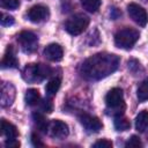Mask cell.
Returning <instances> with one entry per match:
<instances>
[{"mask_svg":"<svg viewBox=\"0 0 148 148\" xmlns=\"http://www.w3.org/2000/svg\"><path fill=\"white\" fill-rule=\"evenodd\" d=\"M127 12L130 17L140 27H145L148 22V14L145 8L139 6L138 3H130L127 6Z\"/></svg>","mask_w":148,"mask_h":148,"instance_id":"obj_7","label":"cell"},{"mask_svg":"<svg viewBox=\"0 0 148 148\" xmlns=\"http://www.w3.org/2000/svg\"><path fill=\"white\" fill-rule=\"evenodd\" d=\"M89 24V17L82 13H77L73 16H71L66 23H65V29L68 34L76 36L80 35L86 30V28Z\"/></svg>","mask_w":148,"mask_h":148,"instance_id":"obj_5","label":"cell"},{"mask_svg":"<svg viewBox=\"0 0 148 148\" xmlns=\"http://www.w3.org/2000/svg\"><path fill=\"white\" fill-rule=\"evenodd\" d=\"M1 133H2V135H5L9 140L10 139H16L18 136L17 128L13 124L8 123L5 119H1Z\"/></svg>","mask_w":148,"mask_h":148,"instance_id":"obj_14","label":"cell"},{"mask_svg":"<svg viewBox=\"0 0 148 148\" xmlns=\"http://www.w3.org/2000/svg\"><path fill=\"white\" fill-rule=\"evenodd\" d=\"M125 146H126V147H131V148H138V147H141L142 143H141L140 139H139L136 135H132V136L130 138V140L125 143Z\"/></svg>","mask_w":148,"mask_h":148,"instance_id":"obj_24","label":"cell"},{"mask_svg":"<svg viewBox=\"0 0 148 148\" xmlns=\"http://www.w3.org/2000/svg\"><path fill=\"white\" fill-rule=\"evenodd\" d=\"M17 42L25 53H31L37 49L38 38L31 31H21L17 36Z\"/></svg>","mask_w":148,"mask_h":148,"instance_id":"obj_6","label":"cell"},{"mask_svg":"<svg viewBox=\"0 0 148 148\" xmlns=\"http://www.w3.org/2000/svg\"><path fill=\"white\" fill-rule=\"evenodd\" d=\"M31 143H32V146H35V147H43V146H44V143L42 142V140L39 139V136H38L36 133H32V134H31Z\"/></svg>","mask_w":148,"mask_h":148,"instance_id":"obj_27","label":"cell"},{"mask_svg":"<svg viewBox=\"0 0 148 148\" xmlns=\"http://www.w3.org/2000/svg\"><path fill=\"white\" fill-rule=\"evenodd\" d=\"M105 104H106V108H108V111L110 114H112L114 117L121 116L125 110L123 90L120 88L111 89L105 96Z\"/></svg>","mask_w":148,"mask_h":148,"instance_id":"obj_3","label":"cell"},{"mask_svg":"<svg viewBox=\"0 0 148 148\" xmlns=\"http://www.w3.org/2000/svg\"><path fill=\"white\" fill-rule=\"evenodd\" d=\"M92 147H94V148H110V147H112V142L109 141V140L102 139V140L96 141V142L92 145Z\"/></svg>","mask_w":148,"mask_h":148,"instance_id":"obj_26","label":"cell"},{"mask_svg":"<svg viewBox=\"0 0 148 148\" xmlns=\"http://www.w3.org/2000/svg\"><path fill=\"white\" fill-rule=\"evenodd\" d=\"M5 145L8 148H17V147H20V142L16 139H10V140L7 139V141L5 142Z\"/></svg>","mask_w":148,"mask_h":148,"instance_id":"obj_28","label":"cell"},{"mask_svg":"<svg viewBox=\"0 0 148 148\" xmlns=\"http://www.w3.org/2000/svg\"><path fill=\"white\" fill-rule=\"evenodd\" d=\"M49 15H50L49 8L43 6V5H36V6L31 7L27 14L28 18L34 23H39L42 21L47 20Z\"/></svg>","mask_w":148,"mask_h":148,"instance_id":"obj_10","label":"cell"},{"mask_svg":"<svg viewBox=\"0 0 148 148\" xmlns=\"http://www.w3.org/2000/svg\"><path fill=\"white\" fill-rule=\"evenodd\" d=\"M136 96H138L139 102L148 101V79L143 80L140 83V86L138 88V91H136Z\"/></svg>","mask_w":148,"mask_h":148,"instance_id":"obj_21","label":"cell"},{"mask_svg":"<svg viewBox=\"0 0 148 148\" xmlns=\"http://www.w3.org/2000/svg\"><path fill=\"white\" fill-rule=\"evenodd\" d=\"M59 88H60V79L54 77V79L50 80V81L46 83V87H45L46 96H49V97L54 96V95L58 92Z\"/></svg>","mask_w":148,"mask_h":148,"instance_id":"obj_18","label":"cell"},{"mask_svg":"<svg viewBox=\"0 0 148 148\" xmlns=\"http://www.w3.org/2000/svg\"><path fill=\"white\" fill-rule=\"evenodd\" d=\"M119 62L120 59L117 54L105 52L97 53L83 61L80 67V74L86 80L98 81L117 71Z\"/></svg>","mask_w":148,"mask_h":148,"instance_id":"obj_1","label":"cell"},{"mask_svg":"<svg viewBox=\"0 0 148 148\" xmlns=\"http://www.w3.org/2000/svg\"><path fill=\"white\" fill-rule=\"evenodd\" d=\"M15 99V88L9 82H3L1 86V105L2 106H9Z\"/></svg>","mask_w":148,"mask_h":148,"instance_id":"obj_11","label":"cell"},{"mask_svg":"<svg viewBox=\"0 0 148 148\" xmlns=\"http://www.w3.org/2000/svg\"><path fill=\"white\" fill-rule=\"evenodd\" d=\"M51 74V67L45 64H29L22 71V77L29 83H36L45 80Z\"/></svg>","mask_w":148,"mask_h":148,"instance_id":"obj_2","label":"cell"},{"mask_svg":"<svg viewBox=\"0 0 148 148\" xmlns=\"http://www.w3.org/2000/svg\"><path fill=\"white\" fill-rule=\"evenodd\" d=\"M32 120L35 123V126L38 128V131H40L42 133H45V134L47 133L49 123L40 112H34L32 113Z\"/></svg>","mask_w":148,"mask_h":148,"instance_id":"obj_15","label":"cell"},{"mask_svg":"<svg viewBox=\"0 0 148 148\" xmlns=\"http://www.w3.org/2000/svg\"><path fill=\"white\" fill-rule=\"evenodd\" d=\"M148 127V111L143 110L139 112L135 118V128L138 132H145Z\"/></svg>","mask_w":148,"mask_h":148,"instance_id":"obj_16","label":"cell"},{"mask_svg":"<svg viewBox=\"0 0 148 148\" xmlns=\"http://www.w3.org/2000/svg\"><path fill=\"white\" fill-rule=\"evenodd\" d=\"M0 6L6 9H16L20 6V0H0Z\"/></svg>","mask_w":148,"mask_h":148,"instance_id":"obj_23","label":"cell"},{"mask_svg":"<svg viewBox=\"0 0 148 148\" xmlns=\"http://www.w3.org/2000/svg\"><path fill=\"white\" fill-rule=\"evenodd\" d=\"M102 0H81V5L83 9L89 13H96L101 7Z\"/></svg>","mask_w":148,"mask_h":148,"instance_id":"obj_19","label":"cell"},{"mask_svg":"<svg viewBox=\"0 0 148 148\" xmlns=\"http://www.w3.org/2000/svg\"><path fill=\"white\" fill-rule=\"evenodd\" d=\"M47 133L54 139L62 140L68 135L69 130H68V126H67L66 123H64L61 120H58V119H54V120H51L49 123Z\"/></svg>","mask_w":148,"mask_h":148,"instance_id":"obj_8","label":"cell"},{"mask_svg":"<svg viewBox=\"0 0 148 148\" xmlns=\"http://www.w3.org/2000/svg\"><path fill=\"white\" fill-rule=\"evenodd\" d=\"M140 37V34L136 29L134 28H123L120 30H118L114 35V44L119 49H124V50H130L134 46V44L138 42Z\"/></svg>","mask_w":148,"mask_h":148,"instance_id":"obj_4","label":"cell"},{"mask_svg":"<svg viewBox=\"0 0 148 148\" xmlns=\"http://www.w3.org/2000/svg\"><path fill=\"white\" fill-rule=\"evenodd\" d=\"M44 56L50 61H60L64 56V50L59 44L52 43L44 49Z\"/></svg>","mask_w":148,"mask_h":148,"instance_id":"obj_12","label":"cell"},{"mask_svg":"<svg viewBox=\"0 0 148 148\" xmlns=\"http://www.w3.org/2000/svg\"><path fill=\"white\" fill-rule=\"evenodd\" d=\"M40 110L43 112H46V113H50L53 111V102L51 99V97H46L44 98L42 102H40Z\"/></svg>","mask_w":148,"mask_h":148,"instance_id":"obj_22","label":"cell"},{"mask_svg":"<svg viewBox=\"0 0 148 148\" xmlns=\"http://www.w3.org/2000/svg\"><path fill=\"white\" fill-rule=\"evenodd\" d=\"M24 99H25L27 105H29V106H34V105L38 104L39 103V99H40L39 91L37 89H34V88L28 89L27 92H25Z\"/></svg>","mask_w":148,"mask_h":148,"instance_id":"obj_17","label":"cell"},{"mask_svg":"<svg viewBox=\"0 0 148 148\" xmlns=\"http://www.w3.org/2000/svg\"><path fill=\"white\" fill-rule=\"evenodd\" d=\"M79 119H80V123H81V125L83 126V128L86 130L87 133H97L103 127L101 120L97 117L83 113V114L80 116Z\"/></svg>","mask_w":148,"mask_h":148,"instance_id":"obj_9","label":"cell"},{"mask_svg":"<svg viewBox=\"0 0 148 148\" xmlns=\"http://www.w3.org/2000/svg\"><path fill=\"white\" fill-rule=\"evenodd\" d=\"M114 128L117 131H127L131 127V123L130 120H127L125 117L123 116H117L114 117V121H113Z\"/></svg>","mask_w":148,"mask_h":148,"instance_id":"obj_20","label":"cell"},{"mask_svg":"<svg viewBox=\"0 0 148 148\" xmlns=\"http://www.w3.org/2000/svg\"><path fill=\"white\" fill-rule=\"evenodd\" d=\"M0 22H1V25L9 27V25H13L14 24V17L12 15H8V14H1Z\"/></svg>","mask_w":148,"mask_h":148,"instance_id":"obj_25","label":"cell"},{"mask_svg":"<svg viewBox=\"0 0 148 148\" xmlns=\"http://www.w3.org/2000/svg\"><path fill=\"white\" fill-rule=\"evenodd\" d=\"M17 66H18V60L14 53L13 46L9 45L1 60V67L2 68H16Z\"/></svg>","mask_w":148,"mask_h":148,"instance_id":"obj_13","label":"cell"}]
</instances>
